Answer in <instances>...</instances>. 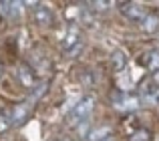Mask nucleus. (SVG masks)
I'll return each mask as SVG.
<instances>
[{"label":"nucleus","mask_w":159,"mask_h":141,"mask_svg":"<svg viewBox=\"0 0 159 141\" xmlns=\"http://www.w3.org/2000/svg\"><path fill=\"white\" fill-rule=\"evenodd\" d=\"M66 141H73V139H66Z\"/></svg>","instance_id":"f3484780"},{"label":"nucleus","mask_w":159,"mask_h":141,"mask_svg":"<svg viewBox=\"0 0 159 141\" xmlns=\"http://www.w3.org/2000/svg\"><path fill=\"white\" fill-rule=\"evenodd\" d=\"M22 2H0V12L8 18H18Z\"/></svg>","instance_id":"0eeeda50"},{"label":"nucleus","mask_w":159,"mask_h":141,"mask_svg":"<svg viewBox=\"0 0 159 141\" xmlns=\"http://www.w3.org/2000/svg\"><path fill=\"white\" fill-rule=\"evenodd\" d=\"M30 109H32V107L28 105L26 101H22L20 105H16L14 109H12V125H18V123H24V119L28 117Z\"/></svg>","instance_id":"423d86ee"},{"label":"nucleus","mask_w":159,"mask_h":141,"mask_svg":"<svg viewBox=\"0 0 159 141\" xmlns=\"http://www.w3.org/2000/svg\"><path fill=\"white\" fill-rule=\"evenodd\" d=\"M125 63H127L125 52L119 51V48H117V51H113V55H111V67H113V70H123Z\"/></svg>","instance_id":"1a4fd4ad"},{"label":"nucleus","mask_w":159,"mask_h":141,"mask_svg":"<svg viewBox=\"0 0 159 141\" xmlns=\"http://www.w3.org/2000/svg\"><path fill=\"white\" fill-rule=\"evenodd\" d=\"M44 89H47V83H40L39 87H34V91H32V93L28 95V99H26V103H28V105H30V107H34V105H36V101H39V99L44 95Z\"/></svg>","instance_id":"9d476101"},{"label":"nucleus","mask_w":159,"mask_h":141,"mask_svg":"<svg viewBox=\"0 0 159 141\" xmlns=\"http://www.w3.org/2000/svg\"><path fill=\"white\" fill-rule=\"evenodd\" d=\"M153 81H155L157 85H159V70H155V73H153Z\"/></svg>","instance_id":"2eb2a0df"},{"label":"nucleus","mask_w":159,"mask_h":141,"mask_svg":"<svg viewBox=\"0 0 159 141\" xmlns=\"http://www.w3.org/2000/svg\"><path fill=\"white\" fill-rule=\"evenodd\" d=\"M141 28H143L145 32H155L159 28V16L157 14H147L141 20Z\"/></svg>","instance_id":"6e6552de"},{"label":"nucleus","mask_w":159,"mask_h":141,"mask_svg":"<svg viewBox=\"0 0 159 141\" xmlns=\"http://www.w3.org/2000/svg\"><path fill=\"white\" fill-rule=\"evenodd\" d=\"M79 48H81V34H79L77 28H70L62 39V51L66 55H75Z\"/></svg>","instance_id":"20e7f679"},{"label":"nucleus","mask_w":159,"mask_h":141,"mask_svg":"<svg viewBox=\"0 0 159 141\" xmlns=\"http://www.w3.org/2000/svg\"><path fill=\"white\" fill-rule=\"evenodd\" d=\"M133 141H149V133L147 131H137L133 135Z\"/></svg>","instance_id":"4468645a"},{"label":"nucleus","mask_w":159,"mask_h":141,"mask_svg":"<svg viewBox=\"0 0 159 141\" xmlns=\"http://www.w3.org/2000/svg\"><path fill=\"white\" fill-rule=\"evenodd\" d=\"M113 103H115L117 109H123V111H135L141 107V99L135 97V95H127V93H117L113 97Z\"/></svg>","instance_id":"f03ea898"},{"label":"nucleus","mask_w":159,"mask_h":141,"mask_svg":"<svg viewBox=\"0 0 159 141\" xmlns=\"http://www.w3.org/2000/svg\"><path fill=\"white\" fill-rule=\"evenodd\" d=\"M121 14H123L125 18H129V20L141 22V20L147 16V10H145L141 4H137V2H123L121 4Z\"/></svg>","instance_id":"7ed1b4c3"},{"label":"nucleus","mask_w":159,"mask_h":141,"mask_svg":"<svg viewBox=\"0 0 159 141\" xmlns=\"http://www.w3.org/2000/svg\"><path fill=\"white\" fill-rule=\"evenodd\" d=\"M109 135H111V127H99L97 131L91 133V141H103V139H107Z\"/></svg>","instance_id":"ddd939ff"},{"label":"nucleus","mask_w":159,"mask_h":141,"mask_svg":"<svg viewBox=\"0 0 159 141\" xmlns=\"http://www.w3.org/2000/svg\"><path fill=\"white\" fill-rule=\"evenodd\" d=\"M93 107H95V99L91 97H83L81 101L75 105V109L70 111V115H69V119H70V125H75V123H79V121H83V119H87L91 115V111H93Z\"/></svg>","instance_id":"f257e3e1"},{"label":"nucleus","mask_w":159,"mask_h":141,"mask_svg":"<svg viewBox=\"0 0 159 141\" xmlns=\"http://www.w3.org/2000/svg\"><path fill=\"white\" fill-rule=\"evenodd\" d=\"M32 18L39 26H51L52 24V10L44 4H36V8L32 10Z\"/></svg>","instance_id":"39448f33"},{"label":"nucleus","mask_w":159,"mask_h":141,"mask_svg":"<svg viewBox=\"0 0 159 141\" xmlns=\"http://www.w3.org/2000/svg\"><path fill=\"white\" fill-rule=\"evenodd\" d=\"M147 59H145V65H147V69L149 70H159V51H151V52H147Z\"/></svg>","instance_id":"9b49d317"},{"label":"nucleus","mask_w":159,"mask_h":141,"mask_svg":"<svg viewBox=\"0 0 159 141\" xmlns=\"http://www.w3.org/2000/svg\"><path fill=\"white\" fill-rule=\"evenodd\" d=\"M12 127V113L6 109L0 111V133H4L6 129H10Z\"/></svg>","instance_id":"f8f14e48"},{"label":"nucleus","mask_w":159,"mask_h":141,"mask_svg":"<svg viewBox=\"0 0 159 141\" xmlns=\"http://www.w3.org/2000/svg\"><path fill=\"white\" fill-rule=\"evenodd\" d=\"M103 141H113V137H107V139H103Z\"/></svg>","instance_id":"dca6fc26"}]
</instances>
